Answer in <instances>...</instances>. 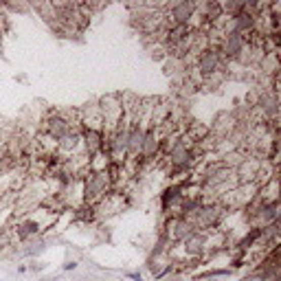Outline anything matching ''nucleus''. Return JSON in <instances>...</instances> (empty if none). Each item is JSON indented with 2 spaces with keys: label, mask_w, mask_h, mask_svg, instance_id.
<instances>
[{
  "label": "nucleus",
  "mask_w": 281,
  "mask_h": 281,
  "mask_svg": "<svg viewBox=\"0 0 281 281\" xmlns=\"http://www.w3.org/2000/svg\"><path fill=\"white\" fill-rule=\"evenodd\" d=\"M55 220H57V211L38 206L36 211L26 213V216L18 218V220H11V222L7 224V235L11 237V244H16V242L24 244L38 235H46V233L53 229Z\"/></svg>",
  "instance_id": "1"
},
{
  "label": "nucleus",
  "mask_w": 281,
  "mask_h": 281,
  "mask_svg": "<svg viewBox=\"0 0 281 281\" xmlns=\"http://www.w3.org/2000/svg\"><path fill=\"white\" fill-rule=\"evenodd\" d=\"M229 216H231V213L226 211L220 202H216V200H202V202H200L187 218L191 220V224H193V229H196V231L213 233V231L222 229Z\"/></svg>",
  "instance_id": "2"
},
{
  "label": "nucleus",
  "mask_w": 281,
  "mask_h": 281,
  "mask_svg": "<svg viewBox=\"0 0 281 281\" xmlns=\"http://www.w3.org/2000/svg\"><path fill=\"white\" fill-rule=\"evenodd\" d=\"M77 128H79L77 110H46L42 119H40L38 132H42V134H46L57 143L62 136H66L71 130Z\"/></svg>",
  "instance_id": "3"
},
{
  "label": "nucleus",
  "mask_w": 281,
  "mask_h": 281,
  "mask_svg": "<svg viewBox=\"0 0 281 281\" xmlns=\"http://www.w3.org/2000/svg\"><path fill=\"white\" fill-rule=\"evenodd\" d=\"M79 187H82V206H95L115 191L108 171H86L79 178Z\"/></svg>",
  "instance_id": "4"
},
{
  "label": "nucleus",
  "mask_w": 281,
  "mask_h": 281,
  "mask_svg": "<svg viewBox=\"0 0 281 281\" xmlns=\"http://www.w3.org/2000/svg\"><path fill=\"white\" fill-rule=\"evenodd\" d=\"M226 66V62L222 59V53H220L218 44H209L206 49H202L193 57V66H191V75L198 79V82H204L211 75H216L218 71H222Z\"/></svg>",
  "instance_id": "5"
},
{
  "label": "nucleus",
  "mask_w": 281,
  "mask_h": 281,
  "mask_svg": "<svg viewBox=\"0 0 281 281\" xmlns=\"http://www.w3.org/2000/svg\"><path fill=\"white\" fill-rule=\"evenodd\" d=\"M99 112H101V121H103V138L110 136L117 130L119 121L123 119V95L112 92V95H103L97 99Z\"/></svg>",
  "instance_id": "6"
},
{
  "label": "nucleus",
  "mask_w": 281,
  "mask_h": 281,
  "mask_svg": "<svg viewBox=\"0 0 281 281\" xmlns=\"http://www.w3.org/2000/svg\"><path fill=\"white\" fill-rule=\"evenodd\" d=\"M198 11V3L193 0H180V3H167L165 5V20L167 26H191Z\"/></svg>",
  "instance_id": "7"
},
{
  "label": "nucleus",
  "mask_w": 281,
  "mask_h": 281,
  "mask_svg": "<svg viewBox=\"0 0 281 281\" xmlns=\"http://www.w3.org/2000/svg\"><path fill=\"white\" fill-rule=\"evenodd\" d=\"M193 231H196V229H193V224H191L189 218L171 216V218H165L163 220V224H160V231L158 233H160V235H165V239L169 242V249H173V246H178Z\"/></svg>",
  "instance_id": "8"
},
{
  "label": "nucleus",
  "mask_w": 281,
  "mask_h": 281,
  "mask_svg": "<svg viewBox=\"0 0 281 281\" xmlns=\"http://www.w3.org/2000/svg\"><path fill=\"white\" fill-rule=\"evenodd\" d=\"M251 38L246 36H239V33H233V31H224L218 40V46H220V53H222V59L226 64H235L237 57L242 55L244 46L249 44Z\"/></svg>",
  "instance_id": "9"
},
{
  "label": "nucleus",
  "mask_w": 281,
  "mask_h": 281,
  "mask_svg": "<svg viewBox=\"0 0 281 281\" xmlns=\"http://www.w3.org/2000/svg\"><path fill=\"white\" fill-rule=\"evenodd\" d=\"M79 134H82V156L86 160L95 158L97 154L103 152V132L99 130H90V128H79Z\"/></svg>",
  "instance_id": "10"
},
{
  "label": "nucleus",
  "mask_w": 281,
  "mask_h": 281,
  "mask_svg": "<svg viewBox=\"0 0 281 281\" xmlns=\"http://www.w3.org/2000/svg\"><path fill=\"white\" fill-rule=\"evenodd\" d=\"M49 244H51V235H38L29 239V242L24 244H18V257L22 259H40L44 255L46 251H49Z\"/></svg>",
  "instance_id": "11"
},
{
  "label": "nucleus",
  "mask_w": 281,
  "mask_h": 281,
  "mask_svg": "<svg viewBox=\"0 0 281 281\" xmlns=\"http://www.w3.org/2000/svg\"><path fill=\"white\" fill-rule=\"evenodd\" d=\"M55 145L62 156H82V134H79V128L71 130L68 134L59 138Z\"/></svg>",
  "instance_id": "12"
},
{
  "label": "nucleus",
  "mask_w": 281,
  "mask_h": 281,
  "mask_svg": "<svg viewBox=\"0 0 281 281\" xmlns=\"http://www.w3.org/2000/svg\"><path fill=\"white\" fill-rule=\"evenodd\" d=\"M46 262H40V259H29V264H26V272H44L46 270Z\"/></svg>",
  "instance_id": "13"
},
{
  "label": "nucleus",
  "mask_w": 281,
  "mask_h": 281,
  "mask_svg": "<svg viewBox=\"0 0 281 281\" xmlns=\"http://www.w3.org/2000/svg\"><path fill=\"white\" fill-rule=\"evenodd\" d=\"M77 259H66V262L62 264V270L64 272H73V270H77Z\"/></svg>",
  "instance_id": "14"
},
{
  "label": "nucleus",
  "mask_w": 281,
  "mask_h": 281,
  "mask_svg": "<svg viewBox=\"0 0 281 281\" xmlns=\"http://www.w3.org/2000/svg\"><path fill=\"white\" fill-rule=\"evenodd\" d=\"M125 277H128V279H132V281H145V279H143V275H140L138 270H130Z\"/></svg>",
  "instance_id": "15"
},
{
  "label": "nucleus",
  "mask_w": 281,
  "mask_h": 281,
  "mask_svg": "<svg viewBox=\"0 0 281 281\" xmlns=\"http://www.w3.org/2000/svg\"><path fill=\"white\" fill-rule=\"evenodd\" d=\"M42 281H59V275H53V277H44Z\"/></svg>",
  "instance_id": "16"
}]
</instances>
